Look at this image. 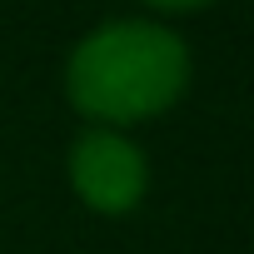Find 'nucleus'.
<instances>
[{
  "label": "nucleus",
  "mask_w": 254,
  "mask_h": 254,
  "mask_svg": "<svg viewBox=\"0 0 254 254\" xmlns=\"http://www.w3.org/2000/svg\"><path fill=\"white\" fill-rule=\"evenodd\" d=\"M190 85V50L155 20H110L90 30L65 70L70 105L85 120L135 125L170 110Z\"/></svg>",
  "instance_id": "f257e3e1"
},
{
  "label": "nucleus",
  "mask_w": 254,
  "mask_h": 254,
  "mask_svg": "<svg viewBox=\"0 0 254 254\" xmlns=\"http://www.w3.org/2000/svg\"><path fill=\"white\" fill-rule=\"evenodd\" d=\"M70 185L95 214H130L145 199L150 165L145 150L120 130H85L70 150Z\"/></svg>",
  "instance_id": "f03ea898"
},
{
  "label": "nucleus",
  "mask_w": 254,
  "mask_h": 254,
  "mask_svg": "<svg viewBox=\"0 0 254 254\" xmlns=\"http://www.w3.org/2000/svg\"><path fill=\"white\" fill-rule=\"evenodd\" d=\"M140 5H150V10H165V15H175V10H199V5H209V0H140Z\"/></svg>",
  "instance_id": "7ed1b4c3"
}]
</instances>
